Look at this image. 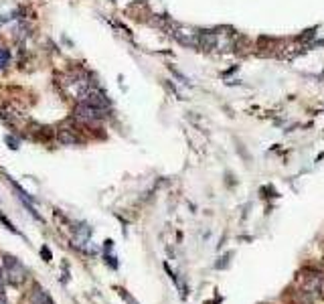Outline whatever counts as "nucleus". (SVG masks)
Masks as SVG:
<instances>
[{
	"label": "nucleus",
	"mask_w": 324,
	"mask_h": 304,
	"mask_svg": "<svg viewBox=\"0 0 324 304\" xmlns=\"http://www.w3.org/2000/svg\"><path fill=\"white\" fill-rule=\"evenodd\" d=\"M5 280H7V278L3 276V272H0V292H3V286H5Z\"/></svg>",
	"instance_id": "obj_11"
},
{
	"label": "nucleus",
	"mask_w": 324,
	"mask_h": 304,
	"mask_svg": "<svg viewBox=\"0 0 324 304\" xmlns=\"http://www.w3.org/2000/svg\"><path fill=\"white\" fill-rule=\"evenodd\" d=\"M0 221H3V223H5V225H7L9 229H11V231H15V233H19V231H17V227H15V225H13V223H11V221H9V219H7V217H5L3 213H0Z\"/></svg>",
	"instance_id": "obj_9"
},
{
	"label": "nucleus",
	"mask_w": 324,
	"mask_h": 304,
	"mask_svg": "<svg viewBox=\"0 0 324 304\" xmlns=\"http://www.w3.org/2000/svg\"><path fill=\"white\" fill-rule=\"evenodd\" d=\"M318 298H324V276L314 270L300 274L296 302L298 304H314Z\"/></svg>",
	"instance_id": "obj_1"
},
{
	"label": "nucleus",
	"mask_w": 324,
	"mask_h": 304,
	"mask_svg": "<svg viewBox=\"0 0 324 304\" xmlns=\"http://www.w3.org/2000/svg\"><path fill=\"white\" fill-rule=\"evenodd\" d=\"M175 37L189 47H199V35H195L193 31H175Z\"/></svg>",
	"instance_id": "obj_5"
},
{
	"label": "nucleus",
	"mask_w": 324,
	"mask_h": 304,
	"mask_svg": "<svg viewBox=\"0 0 324 304\" xmlns=\"http://www.w3.org/2000/svg\"><path fill=\"white\" fill-rule=\"evenodd\" d=\"M9 61H11V51H9V49H5V47H0V69L7 67V65H9Z\"/></svg>",
	"instance_id": "obj_8"
},
{
	"label": "nucleus",
	"mask_w": 324,
	"mask_h": 304,
	"mask_svg": "<svg viewBox=\"0 0 324 304\" xmlns=\"http://www.w3.org/2000/svg\"><path fill=\"white\" fill-rule=\"evenodd\" d=\"M29 276V270L23 266L21 260L13 258V256H5V278L7 282L15 284V286H21Z\"/></svg>",
	"instance_id": "obj_2"
},
{
	"label": "nucleus",
	"mask_w": 324,
	"mask_h": 304,
	"mask_svg": "<svg viewBox=\"0 0 324 304\" xmlns=\"http://www.w3.org/2000/svg\"><path fill=\"white\" fill-rule=\"evenodd\" d=\"M41 254L47 258V262H51V251H49V247H43V249H41Z\"/></svg>",
	"instance_id": "obj_10"
},
{
	"label": "nucleus",
	"mask_w": 324,
	"mask_h": 304,
	"mask_svg": "<svg viewBox=\"0 0 324 304\" xmlns=\"http://www.w3.org/2000/svg\"><path fill=\"white\" fill-rule=\"evenodd\" d=\"M33 304H53V300H51V296L45 290L37 288L35 294H33Z\"/></svg>",
	"instance_id": "obj_7"
},
{
	"label": "nucleus",
	"mask_w": 324,
	"mask_h": 304,
	"mask_svg": "<svg viewBox=\"0 0 324 304\" xmlns=\"http://www.w3.org/2000/svg\"><path fill=\"white\" fill-rule=\"evenodd\" d=\"M73 116H75V120H77V122H83V124H91V122L103 120V118H105L107 114H105V110H99V108H91V106H87V104L79 102V106L75 108Z\"/></svg>",
	"instance_id": "obj_3"
},
{
	"label": "nucleus",
	"mask_w": 324,
	"mask_h": 304,
	"mask_svg": "<svg viewBox=\"0 0 324 304\" xmlns=\"http://www.w3.org/2000/svg\"><path fill=\"white\" fill-rule=\"evenodd\" d=\"M57 140H59L61 144H65V146H71V144H77V142H79V138L75 136V132L69 130V128H61V130L57 132Z\"/></svg>",
	"instance_id": "obj_6"
},
{
	"label": "nucleus",
	"mask_w": 324,
	"mask_h": 304,
	"mask_svg": "<svg viewBox=\"0 0 324 304\" xmlns=\"http://www.w3.org/2000/svg\"><path fill=\"white\" fill-rule=\"evenodd\" d=\"M79 102H83V104H87V106H91V108H99V110H105V108L110 106L107 95H105L101 89H97V87H89L87 91H83V95L79 97Z\"/></svg>",
	"instance_id": "obj_4"
}]
</instances>
